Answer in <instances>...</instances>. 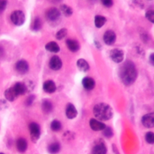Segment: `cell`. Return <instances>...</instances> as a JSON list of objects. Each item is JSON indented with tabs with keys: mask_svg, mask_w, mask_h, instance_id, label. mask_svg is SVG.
<instances>
[{
	"mask_svg": "<svg viewBox=\"0 0 154 154\" xmlns=\"http://www.w3.org/2000/svg\"><path fill=\"white\" fill-rule=\"evenodd\" d=\"M119 76L125 85L132 84L137 77V70L135 64L131 61H126L119 69Z\"/></svg>",
	"mask_w": 154,
	"mask_h": 154,
	"instance_id": "6da1fadb",
	"label": "cell"
},
{
	"mask_svg": "<svg viewBox=\"0 0 154 154\" xmlns=\"http://www.w3.org/2000/svg\"><path fill=\"white\" fill-rule=\"evenodd\" d=\"M93 114L98 120L106 121L112 117L113 109L109 105L106 103H99L94 105Z\"/></svg>",
	"mask_w": 154,
	"mask_h": 154,
	"instance_id": "7a4b0ae2",
	"label": "cell"
},
{
	"mask_svg": "<svg viewBox=\"0 0 154 154\" xmlns=\"http://www.w3.org/2000/svg\"><path fill=\"white\" fill-rule=\"evenodd\" d=\"M107 147L105 141L102 139L96 140L92 146L91 150V154H106Z\"/></svg>",
	"mask_w": 154,
	"mask_h": 154,
	"instance_id": "3957f363",
	"label": "cell"
},
{
	"mask_svg": "<svg viewBox=\"0 0 154 154\" xmlns=\"http://www.w3.org/2000/svg\"><path fill=\"white\" fill-rule=\"evenodd\" d=\"M29 131L32 142L36 143L38 141L41 135L40 127L39 125L35 122H31L29 125Z\"/></svg>",
	"mask_w": 154,
	"mask_h": 154,
	"instance_id": "277c9868",
	"label": "cell"
},
{
	"mask_svg": "<svg viewBox=\"0 0 154 154\" xmlns=\"http://www.w3.org/2000/svg\"><path fill=\"white\" fill-rule=\"evenodd\" d=\"M46 19L51 23L57 22L61 16V12L55 7L49 8L46 12Z\"/></svg>",
	"mask_w": 154,
	"mask_h": 154,
	"instance_id": "5b68a950",
	"label": "cell"
},
{
	"mask_svg": "<svg viewBox=\"0 0 154 154\" xmlns=\"http://www.w3.org/2000/svg\"><path fill=\"white\" fill-rule=\"evenodd\" d=\"M10 19L11 22L17 26H20L23 24L25 20V14L20 10L14 11L10 16Z\"/></svg>",
	"mask_w": 154,
	"mask_h": 154,
	"instance_id": "8992f818",
	"label": "cell"
},
{
	"mask_svg": "<svg viewBox=\"0 0 154 154\" xmlns=\"http://www.w3.org/2000/svg\"><path fill=\"white\" fill-rule=\"evenodd\" d=\"M109 56L111 59L116 63H121L124 59V52L122 49H114L110 51Z\"/></svg>",
	"mask_w": 154,
	"mask_h": 154,
	"instance_id": "52a82bcc",
	"label": "cell"
},
{
	"mask_svg": "<svg viewBox=\"0 0 154 154\" xmlns=\"http://www.w3.org/2000/svg\"><path fill=\"white\" fill-rule=\"evenodd\" d=\"M15 69L17 73L21 75H24L28 72L29 70V65L25 60H20L16 63Z\"/></svg>",
	"mask_w": 154,
	"mask_h": 154,
	"instance_id": "ba28073f",
	"label": "cell"
},
{
	"mask_svg": "<svg viewBox=\"0 0 154 154\" xmlns=\"http://www.w3.org/2000/svg\"><path fill=\"white\" fill-rule=\"evenodd\" d=\"M143 125L147 128H152L154 126V113L150 112L144 115L141 118Z\"/></svg>",
	"mask_w": 154,
	"mask_h": 154,
	"instance_id": "9c48e42d",
	"label": "cell"
},
{
	"mask_svg": "<svg viewBox=\"0 0 154 154\" xmlns=\"http://www.w3.org/2000/svg\"><path fill=\"white\" fill-rule=\"evenodd\" d=\"M103 41L107 45H112L116 40V34L112 30L106 31L103 34Z\"/></svg>",
	"mask_w": 154,
	"mask_h": 154,
	"instance_id": "30bf717a",
	"label": "cell"
},
{
	"mask_svg": "<svg viewBox=\"0 0 154 154\" xmlns=\"http://www.w3.org/2000/svg\"><path fill=\"white\" fill-rule=\"evenodd\" d=\"M49 67L54 70H58L62 67V61L60 58L57 55L53 56L49 61Z\"/></svg>",
	"mask_w": 154,
	"mask_h": 154,
	"instance_id": "8fae6325",
	"label": "cell"
},
{
	"mask_svg": "<svg viewBox=\"0 0 154 154\" xmlns=\"http://www.w3.org/2000/svg\"><path fill=\"white\" fill-rule=\"evenodd\" d=\"M89 125L91 129L94 131H102L106 127L105 124L95 119H91L89 122Z\"/></svg>",
	"mask_w": 154,
	"mask_h": 154,
	"instance_id": "7c38bea8",
	"label": "cell"
},
{
	"mask_svg": "<svg viewBox=\"0 0 154 154\" xmlns=\"http://www.w3.org/2000/svg\"><path fill=\"white\" fill-rule=\"evenodd\" d=\"M78 115V111L73 104L68 103L66 108V116L69 119H73Z\"/></svg>",
	"mask_w": 154,
	"mask_h": 154,
	"instance_id": "4fadbf2b",
	"label": "cell"
},
{
	"mask_svg": "<svg viewBox=\"0 0 154 154\" xmlns=\"http://www.w3.org/2000/svg\"><path fill=\"white\" fill-rule=\"evenodd\" d=\"M18 96L19 95L14 89L13 87L7 88L4 92V96L5 99L10 102H13L17 98Z\"/></svg>",
	"mask_w": 154,
	"mask_h": 154,
	"instance_id": "5bb4252c",
	"label": "cell"
},
{
	"mask_svg": "<svg viewBox=\"0 0 154 154\" xmlns=\"http://www.w3.org/2000/svg\"><path fill=\"white\" fill-rule=\"evenodd\" d=\"M43 89L47 93H52L55 91L57 87L53 81L48 80L44 82L43 85Z\"/></svg>",
	"mask_w": 154,
	"mask_h": 154,
	"instance_id": "9a60e30c",
	"label": "cell"
},
{
	"mask_svg": "<svg viewBox=\"0 0 154 154\" xmlns=\"http://www.w3.org/2000/svg\"><path fill=\"white\" fill-rule=\"evenodd\" d=\"M16 149L17 151L20 153H24L28 147V143L26 140L23 138H19L17 140L16 143Z\"/></svg>",
	"mask_w": 154,
	"mask_h": 154,
	"instance_id": "2e32d148",
	"label": "cell"
},
{
	"mask_svg": "<svg viewBox=\"0 0 154 154\" xmlns=\"http://www.w3.org/2000/svg\"><path fill=\"white\" fill-rule=\"evenodd\" d=\"M82 84L84 88L87 90H92L95 86L94 80L88 76H86L82 79Z\"/></svg>",
	"mask_w": 154,
	"mask_h": 154,
	"instance_id": "e0dca14e",
	"label": "cell"
},
{
	"mask_svg": "<svg viewBox=\"0 0 154 154\" xmlns=\"http://www.w3.org/2000/svg\"><path fill=\"white\" fill-rule=\"evenodd\" d=\"M67 48L72 52H76L79 49V43L73 39H67L66 42Z\"/></svg>",
	"mask_w": 154,
	"mask_h": 154,
	"instance_id": "ac0fdd59",
	"label": "cell"
},
{
	"mask_svg": "<svg viewBox=\"0 0 154 154\" xmlns=\"http://www.w3.org/2000/svg\"><path fill=\"white\" fill-rule=\"evenodd\" d=\"M42 109L45 114H49L53 109V105L48 99H44L42 103Z\"/></svg>",
	"mask_w": 154,
	"mask_h": 154,
	"instance_id": "d6986e66",
	"label": "cell"
},
{
	"mask_svg": "<svg viewBox=\"0 0 154 154\" xmlns=\"http://www.w3.org/2000/svg\"><path fill=\"white\" fill-rule=\"evenodd\" d=\"M76 65L79 70L81 72H87L90 69V66L87 61L82 58H80L76 61Z\"/></svg>",
	"mask_w": 154,
	"mask_h": 154,
	"instance_id": "ffe728a7",
	"label": "cell"
},
{
	"mask_svg": "<svg viewBox=\"0 0 154 154\" xmlns=\"http://www.w3.org/2000/svg\"><path fill=\"white\" fill-rule=\"evenodd\" d=\"M45 49L51 52L57 53L60 51V48L59 45L55 42H48L45 45Z\"/></svg>",
	"mask_w": 154,
	"mask_h": 154,
	"instance_id": "44dd1931",
	"label": "cell"
},
{
	"mask_svg": "<svg viewBox=\"0 0 154 154\" xmlns=\"http://www.w3.org/2000/svg\"><path fill=\"white\" fill-rule=\"evenodd\" d=\"M60 148V144L57 142H54L48 146L47 150L50 154H57L59 153Z\"/></svg>",
	"mask_w": 154,
	"mask_h": 154,
	"instance_id": "7402d4cb",
	"label": "cell"
},
{
	"mask_svg": "<svg viewBox=\"0 0 154 154\" xmlns=\"http://www.w3.org/2000/svg\"><path fill=\"white\" fill-rule=\"evenodd\" d=\"M13 87L19 96L26 93V89L23 82H17Z\"/></svg>",
	"mask_w": 154,
	"mask_h": 154,
	"instance_id": "603a6c76",
	"label": "cell"
},
{
	"mask_svg": "<svg viewBox=\"0 0 154 154\" xmlns=\"http://www.w3.org/2000/svg\"><path fill=\"white\" fill-rule=\"evenodd\" d=\"M106 21V19L102 16L96 15L94 17V24L97 28H101Z\"/></svg>",
	"mask_w": 154,
	"mask_h": 154,
	"instance_id": "cb8c5ba5",
	"label": "cell"
},
{
	"mask_svg": "<svg viewBox=\"0 0 154 154\" xmlns=\"http://www.w3.org/2000/svg\"><path fill=\"white\" fill-rule=\"evenodd\" d=\"M60 10L64 16L66 17L70 16L73 14V9L66 4L61 5Z\"/></svg>",
	"mask_w": 154,
	"mask_h": 154,
	"instance_id": "d4e9b609",
	"label": "cell"
},
{
	"mask_svg": "<svg viewBox=\"0 0 154 154\" xmlns=\"http://www.w3.org/2000/svg\"><path fill=\"white\" fill-rule=\"evenodd\" d=\"M42 21L38 17H36L31 23V29L34 31H39L42 28Z\"/></svg>",
	"mask_w": 154,
	"mask_h": 154,
	"instance_id": "484cf974",
	"label": "cell"
},
{
	"mask_svg": "<svg viewBox=\"0 0 154 154\" xmlns=\"http://www.w3.org/2000/svg\"><path fill=\"white\" fill-rule=\"evenodd\" d=\"M22 82L25 85L26 93L31 92L34 88L35 85H34V83L33 82V81H32L29 79H26Z\"/></svg>",
	"mask_w": 154,
	"mask_h": 154,
	"instance_id": "4316f807",
	"label": "cell"
},
{
	"mask_svg": "<svg viewBox=\"0 0 154 154\" xmlns=\"http://www.w3.org/2000/svg\"><path fill=\"white\" fill-rule=\"evenodd\" d=\"M51 129L52 131L58 132L61 129V123L58 120H54L51 123Z\"/></svg>",
	"mask_w": 154,
	"mask_h": 154,
	"instance_id": "83f0119b",
	"label": "cell"
},
{
	"mask_svg": "<svg viewBox=\"0 0 154 154\" xmlns=\"http://www.w3.org/2000/svg\"><path fill=\"white\" fill-rule=\"evenodd\" d=\"M75 136V134L73 132L67 131L64 132V134H63V138L65 141L69 142V141H70L74 140Z\"/></svg>",
	"mask_w": 154,
	"mask_h": 154,
	"instance_id": "f1b7e54d",
	"label": "cell"
},
{
	"mask_svg": "<svg viewBox=\"0 0 154 154\" xmlns=\"http://www.w3.org/2000/svg\"><path fill=\"white\" fill-rule=\"evenodd\" d=\"M102 134L104 137H105L106 138H111L114 135L113 131H112V128L109 126H106L102 130Z\"/></svg>",
	"mask_w": 154,
	"mask_h": 154,
	"instance_id": "f546056e",
	"label": "cell"
},
{
	"mask_svg": "<svg viewBox=\"0 0 154 154\" xmlns=\"http://www.w3.org/2000/svg\"><path fill=\"white\" fill-rule=\"evenodd\" d=\"M67 34V30L66 28H61V29H60L55 35V37L57 39L60 40L63 38H64L66 35Z\"/></svg>",
	"mask_w": 154,
	"mask_h": 154,
	"instance_id": "4dcf8cb0",
	"label": "cell"
},
{
	"mask_svg": "<svg viewBox=\"0 0 154 154\" xmlns=\"http://www.w3.org/2000/svg\"><path fill=\"white\" fill-rule=\"evenodd\" d=\"M145 140L148 144H153L154 143V134L152 132H147L145 135Z\"/></svg>",
	"mask_w": 154,
	"mask_h": 154,
	"instance_id": "1f68e13d",
	"label": "cell"
},
{
	"mask_svg": "<svg viewBox=\"0 0 154 154\" xmlns=\"http://www.w3.org/2000/svg\"><path fill=\"white\" fill-rule=\"evenodd\" d=\"M146 17L152 23L154 22V11L152 10H149L146 13Z\"/></svg>",
	"mask_w": 154,
	"mask_h": 154,
	"instance_id": "d6a6232c",
	"label": "cell"
},
{
	"mask_svg": "<svg viewBox=\"0 0 154 154\" xmlns=\"http://www.w3.org/2000/svg\"><path fill=\"white\" fill-rule=\"evenodd\" d=\"M8 106L7 102L4 99H0V111L7 109Z\"/></svg>",
	"mask_w": 154,
	"mask_h": 154,
	"instance_id": "836d02e7",
	"label": "cell"
},
{
	"mask_svg": "<svg viewBox=\"0 0 154 154\" xmlns=\"http://www.w3.org/2000/svg\"><path fill=\"white\" fill-rule=\"evenodd\" d=\"M34 99H35V96L34 95L29 96L25 100V105L26 106H30L33 103Z\"/></svg>",
	"mask_w": 154,
	"mask_h": 154,
	"instance_id": "e575fe53",
	"label": "cell"
},
{
	"mask_svg": "<svg viewBox=\"0 0 154 154\" xmlns=\"http://www.w3.org/2000/svg\"><path fill=\"white\" fill-rule=\"evenodd\" d=\"M7 2L4 0H0V13H2L6 8Z\"/></svg>",
	"mask_w": 154,
	"mask_h": 154,
	"instance_id": "d590c367",
	"label": "cell"
},
{
	"mask_svg": "<svg viewBox=\"0 0 154 154\" xmlns=\"http://www.w3.org/2000/svg\"><path fill=\"white\" fill-rule=\"evenodd\" d=\"M102 4L106 7H110L112 5L113 2L111 0H104L102 1Z\"/></svg>",
	"mask_w": 154,
	"mask_h": 154,
	"instance_id": "8d00e7d4",
	"label": "cell"
},
{
	"mask_svg": "<svg viewBox=\"0 0 154 154\" xmlns=\"http://www.w3.org/2000/svg\"><path fill=\"white\" fill-rule=\"evenodd\" d=\"M112 151H113L114 154H120V153H119V150L117 148V146L114 144H112Z\"/></svg>",
	"mask_w": 154,
	"mask_h": 154,
	"instance_id": "74e56055",
	"label": "cell"
},
{
	"mask_svg": "<svg viewBox=\"0 0 154 154\" xmlns=\"http://www.w3.org/2000/svg\"><path fill=\"white\" fill-rule=\"evenodd\" d=\"M149 61L152 65L154 64V55L153 53L149 57Z\"/></svg>",
	"mask_w": 154,
	"mask_h": 154,
	"instance_id": "f35d334b",
	"label": "cell"
},
{
	"mask_svg": "<svg viewBox=\"0 0 154 154\" xmlns=\"http://www.w3.org/2000/svg\"><path fill=\"white\" fill-rule=\"evenodd\" d=\"M3 52V49L1 46H0V55H2Z\"/></svg>",
	"mask_w": 154,
	"mask_h": 154,
	"instance_id": "ab89813d",
	"label": "cell"
},
{
	"mask_svg": "<svg viewBox=\"0 0 154 154\" xmlns=\"http://www.w3.org/2000/svg\"><path fill=\"white\" fill-rule=\"evenodd\" d=\"M0 154H5V153H2V152H0Z\"/></svg>",
	"mask_w": 154,
	"mask_h": 154,
	"instance_id": "60d3db41",
	"label": "cell"
}]
</instances>
